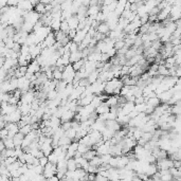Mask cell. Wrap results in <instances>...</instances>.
Masks as SVG:
<instances>
[{
  "mask_svg": "<svg viewBox=\"0 0 181 181\" xmlns=\"http://www.w3.org/2000/svg\"><path fill=\"white\" fill-rule=\"evenodd\" d=\"M75 73L76 72L73 70V68H72V65L66 66L65 69H64V71H63V79H62V81L66 82L67 84H71L74 79Z\"/></svg>",
  "mask_w": 181,
  "mask_h": 181,
  "instance_id": "1",
  "label": "cell"
},
{
  "mask_svg": "<svg viewBox=\"0 0 181 181\" xmlns=\"http://www.w3.org/2000/svg\"><path fill=\"white\" fill-rule=\"evenodd\" d=\"M3 117V121L5 123H15L17 124L20 121L21 119V113L19 111V109L15 110L14 112H12L11 114H8V116H2Z\"/></svg>",
  "mask_w": 181,
  "mask_h": 181,
  "instance_id": "2",
  "label": "cell"
},
{
  "mask_svg": "<svg viewBox=\"0 0 181 181\" xmlns=\"http://www.w3.org/2000/svg\"><path fill=\"white\" fill-rule=\"evenodd\" d=\"M24 20L26 21V22H29V24H35L37 21L40 19V15L39 14H37L35 11H30V12H26V14L24 15Z\"/></svg>",
  "mask_w": 181,
  "mask_h": 181,
  "instance_id": "3",
  "label": "cell"
},
{
  "mask_svg": "<svg viewBox=\"0 0 181 181\" xmlns=\"http://www.w3.org/2000/svg\"><path fill=\"white\" fill-rule=\"evenodd\" d=\"M158 171H166L170 168L173 167V160L172 159H162V160H158L157 161V165H156Z\"/></svg>",
  "mask_w": 181,
  "mask_h": 181,
  "instance_id": "4",
  "label": "cell"
},
{
  "mask_svg": "<svg viewBox=\"0 0 181 181\" xmlns=\"http://www.w3.org/2000/svg\"><path fill=\"white\" fill-rule=\"evenodd\" d=\"M35 35H36L37 39H38V41L39 42H42L44 40L46 39V37L48 36V35L51 33V28L50 26H42V28H40L39 30H37L36 32H34Z\"/></svg>",
  "mask_w": 181,
  "mask_h": 181,
  "instance_id": "5",
  "label": "cell"
},
{
  "mask_svg": "<svg viewBox=\"0 0 181 181\" xmlns=\"http://www.w3.org/2000/svg\"><path fill=\"white\" fill-rule=\"evenodd\" d=\"M55 174H56V165L51 164V163L48 162L47 165L44 167V172H42V176H44V178L48 179L52 176H55Z\"/></svg>",
  "mask_w": 181,
  "mask_h": 181,
  "instance_id": "6",
  "label": "cell"
},
{
  "mask_svg": "<svg viewBox=\"0 0 181 181\" xmlns=\"http://www.w3.org/2000/svg\"><path fill=\"white\" fill-rule=\"evenodd\" d=\"M35 99H36V97H35L34 92L32 91V90H29V91L21 93L20 102L22 103V104H31Z\"/></svg>",
  "mask_w": 181,
  "mask_h": 181,
  "instance_id": "7",
  "label": "cell"
},
{
  "mask_svg": "<svg viewBox=\"0 0 181 181\" xmlns=\"http://www.w3.org/2000/svg\"><path fill=\"white\" fill-rule=\"evenodd\" d=\"M18 65L17 59H13V58H4V63H3L2 68L4 70L9 71L11 69H16V66Z\"/></svg>",
  "mask_w": 181,
  "mask_h": 181,
  "instance_id": "8",
  "label": "cell"
},
{
  "mask_svg": "<svg viewBox=\"0 0 181 181\" xmlns=\"http://www.w3.org/2000/svg\"><path fill=\"white\" fill-rule=\"evenodd\" d=\"M105 128H106L105 122H104V121L99 120L97 118V120H95V122L92 124V126H91V130L99 131V132H101V134L104 131V129Z\"/></svg>",
  "mask_w": 181,
  "mask_h": 181,
  "instance_id": "9",
  "label": "cell"
},
{
  "mask_svg": "<svg viewBox=\"0 0 181 181\" xmlns=\"http://www.w3.org/2000/svg\"><path fill=\"white\" fill-rule=\"evenodd\" d=\"M129 162V159L127 156H119V157H117V167L116 168H124L127 164H128Z\"/></svg>",
  "mask_w": 181,
  "mask_h": 181,
  "instance_id": "10",
  "label": "cell"
},
{
  "mask_svg": "<svg viewBox=\"0 0 181 181\" xmlns=\"http://www.w3.org/2000/svg\"><path fill=\"white\" fill-rule=\"evenodd\" d=\"M172 97H173V91L171 89L167 90V91L162 92L160 94H157V97L159 99V101L163 103H167L172 99Z\"/></svg>",
  "mask_w": 181,
  "mask_h": 181,
  "instance_id": "11",
  "label": "cell"
},
{
  "mask_svg": "<svg viewBox=\"0 0 181 181\" xmlns=\"http://www.w3.org/2000/svg\"><path fill=\"white\" fill-rule=\"evenodd\" d=\"M40 52H41V48L39 47V45H33L29 47V53L32 58H36L37 56H39Z\"/></svg>",
  "mask_w": 181,
  "mask_h": 181,
  "instance_id": "12",
  "label": "cell"
},
{
  "mask_svg": "<svg viewBox=\"0 0 181 181\" xmlns=\"http://www.w3.org/2000/svg\"><path fill=\"white\" fill-rule=\"evenodd\" d=\"M16 8L18 9V10L22 11V12H30V11H32L33 6H32L30 1H20V2H18Z\"/></svg>",
  "mask_w": 181,
  "mask_h": 181,
  "instance_id": "13",
  "label": "cell"
},
{
  "mask_svg": "<svg viewBox=\"0 0 181 181\" xmlns=\"http://www.w3.org/2000/svg\"><path fill=\"white\" fill-rule=\"evenodd\" d=\"M40 71V66L37 64L36 60H33L28 65V72L26 73H31V74H35L37 72Z\"/></svg>",
  "mask_w": 181,
  "mask_h": 181,
  "instance_id": "14",
  "label": "cell"
},
{
  "mask_svg": "<svg viewBox=\"0 0 181 181\" xmlns=\"http://www.w3.org/2000/svg\"><path fill=\"white\" fill-rule=\"evenodd\" d=\"M95 31H97V33H100V34H102V35L105 36L106 34H108V33L110 32V30H109V28H108V26H107L106 22H100V24H97Z\"/></svg>",
  "mask_w": 181,
  "mask_h": 181,
  "instance_id": "15",
  "label": "cell"
},
{
  "mask_svg": "<svg viewBox=\"0 0 181 181\" xmlns=\"http://www.w3.org/2000/svg\"><path fill=\"white\" fill-rule=\"evenodd\" d=\"M109 110H110V108H109V106L106 104V103L103 102L102 104H101L99 107L95 108L94 112L97 113V114H99V116H101V114H104V113H107L109 112Z\"/></svg>",
  "mask_w": 181,
  "mask_h": 181,
  "instance_id": "16",
  "label": "cell"
},
{
  "mask_svg": "<svg viewBox=\"0 0 181 181\" xmlns=\"http://www.w3.org/2000/svg\"><path fill=\"white\" fill-rule=\"evenodd\" d=\"M74 112L71 110H66L65 112L63 113V116L60 117V122H63V123H65V122H71V120L72 119H74Z\"/></svg>",
  "mask_w": 181,
  "mask_h": 181,
  "instance_id": "17",
  "label": "cell"
},
{
  "mask_svg": "<svg viewBox=\"0 0 181 181\" xmlns=\"http://www.w3.org/2000/svg\"><path fill=\"white\" fill-rule=\"evenodd\" d=\"M67 24H68L69 29L70 30H76L77 29V26H79V21L76 16H72V17H70V18L67 20Z\"/></svg>",
  "mask_w": 181,
  "mask_h": 181,
  "instance_id": "18",
  "label": "cell"
},
{
  "mask_svg": "<svg viewBox=\"0 0 181 181\" xmlns=\"http://www.w3.org/2000/svg\"><path fill=\"white\" fill-rule=\"evenodd\" d=\"M126 2H127V1H125V0H123V1H118V2H117V6H116V9H114V13H116L117 16L120 17V16L122 15V13H123L124 10H125Z\"/></svg>",
  "mask_w": 181,
  "mask_h": 181,
  "instance_id": "19",
  "label": "cell"
},
{
  "mask_svg": "<svg viewBox=\"0 0 181 181\" xmlns=\"http://www.w3.org/2000/svg\"><path fill=\"white\" fill-rule=\"evenodd\" d=\"M81 59H83V56H82V52L81 51H77L75 53H70V57H69V63L73 65L74 63H77Z\"/></svg>",
  "mask_w": 181,
  "mask_h": 181,
  "instance_id": "20",
  "label": "cell"
},
{
  "mask_svg": "<svg viewBox=\"0 0 181 181\" xmlns=\"http://www.w3.org/2000/svg\"><path fill=\"white\" fill-rule=\"evenodd\" d=\"M105 125H106V127H107V128L111 129V130H113V131H116V132L121 129V126L119 125V123L117 122L116 120H114V121H106Z\"/></svg>",
  "mask_w": 181,
  "mask_h": 181,
  "instance_id": "21",
  "label": "cell"
},
{
  "mask_svg": "<svg viewBox=\"0 0 181 181\" xmlns=\"http://www.w3.org/2000/svg\"><path fill=\"white\" fill-rule=\"evenodd\" d=\"M55 42H56L55 37H54V34H53L52 32H51L50 34L46 37V39L44 40V44H45L46 48H51L54 44H55Z\"/></svg>",
  "mask_w": 181,
  "mask_h": 181,
  "instance_id": "22",
  "label": "cell"
},
{
  "mask_svg": "<svg viewBox=\"0 0 181 181\" xmlns=\"http://www.w3.org/2000/svg\"><path fill=\"white\" fill-rule=\"evenodd\" d=\"M24 136L21 134L20 132L16 134L15 136L13 137V143H14V147H21V144H22V141H24Z\"/></svg>",
  "mask_w": 181,
  "mask_h": 181,
  "instance_id": "23",
  "label": "cell"
},
{
  "mask_svg": "<svg viewBox=\"0 0 181 181\" xmlns=\"http://www.w3.org/2000/svg\"><path fill=\"white\" fill-rule=\"evenodd\" d=\"M101 8L100 5H93V6H89V8H87V16H97V13L100 12Z\"/></svg>",
  "mask_w": 181,
  "mask_h": 181,
  "instance_id": "24",
  "label": "cell"
},
{
  "mask_svg": "<svg viewBox=\"0 0 181 181\" xmlns=\"http://www.w3.org/2000/svg\"><path fill=\"white\" fill-rule=\"evenodd\" d=\"M49 121H50V128H52L53 130L57 129L58 127H60V125H62L60 119L55 118V117H51V119Z\"/></svg>",
  "mask_w": 181,
  "mask_h": 181,
  "instance_id": "25",
  "label": "cell"
},
{
  "mask_svg": "<svg viewBox=\"0 0 181 181\" xmlns=\"http://www.w3.org/2000/svg\"><path fill=\"white\" fill-rule=\"evenodd\" d=\"M157 172H158V170H157V167H156L155 164H150V165L146 167V170H145L144 174L147 177H152Z\"/></svg>",
  "mask_w": 181,
  "mask_h": 181,
  "instance_id": "26",
  "label": "cell"
},
{
  "mask_svg": "<svg viewBox=\"0 0 181 181\" xmlns=\"http://www.w3.org/2000/svg\"><path fill=\"white\" fill-rule=\"evenodd\" d=\"M85 36H86V33H85L84 31H76V34L73 38V42L79 45V44L83 41V39L85 38Z\"/></svg>",
  "mask_w": 181,
  "mask_h": 181,
  "instance_id": "27",
  "label": "cell"
},
{
  "mask_svg": "<svg viewBox=\"0 0 181 181\" xmlns=\"http://www.w3.org/2000/svg\"><path fill=\"white\" fill-rule=\"evenodd\" d=\"M145 104H146L147 106H150V107H152V108H156L160 105V101H159V99H158L157 97H152V99H148Z\"/></svg>",
  "mask_w": 181,
  "mask_h": 181,
  "instance_id": "28",
  "label": "cell"
},
{
  "mask_svg": "<svg viewBox=\"0 0 181 181\" xmlns=\"http://www.w3.org/2000/svg\"><path fill=\"white\" fill-rule=\"evenodd\" d=\"M118 97L117 95H114V97H110L107 99V102H106V104H107L108 106H109V108L111 107H116V106L119 105L118 103Z\"/></svg>",
  "mask_w": 181,
  "mask_h": 181,
  "instance_id": "29",
  "label": "cell"
},
{
  "mask_svg": "<svg viewBox=\"0 0 181 181\" xmlns=\"http://www.w3.org/2000/svg\"><path fill=\"white\" fill-rule=\"evenodd\" d=\"M77 168L76 162L74 159H69L67 160V171L68 172H74Z\"/></svg>",
  "mask_w": 181,
  "mask_h": 181,
  "instance_id": "30",
  "label": "cell"
},
{
  "mask_svg": "<svg viewBox=\"0 0 181 181\" xmlns=\"http://www.w3.org/2000/svg\"><path fill=\"white\" fill-rule=\"evenodd\" d=\"M52 79H55V81H62V79H63V72L59 69L56 68V67L52 71Z\"/></svg>",
  "mask_w": 181,
  "mask_h": 181,
  "instance_id": "31",
  "label": "cell"
},
{
  "mask_svg": "<svg viewBox=\"0 0 181 181\" xmlns=\"http://www.w3.org/2000/svg\"><path fill=\"white\" fill-rule=\"evenodd\" d=\"M70 144H71V140L69 139V138H67L65 134L58 140V146H67L68 147Z\"/></svg>",
  "mask_w": 181,
  "mask_h": 181,
  "instance_id": "32",
  "label": "cell"
},
{
  "mask_svg": "<svg viewBox=\"0 0 181 181\" xmlns=\"http://www.w3.org/2000/svg\"><path fill=\"white\" fill-rule=\"evenodd\" d=\"M89 165L95 166V167H100L102 165V161H101L100 156H95L94 158H92L91 160L89 161Z\"/></svg>",
  "mask_w": 181,
  "mask_h": 181,
  "instance_id": "33",
  "label": "cell"
},
{
  "mask_svg": "<svg viewBox=\"0 0 181 181\" xmlns=\"http://www.w3.org/2000/svg\"><path fill=\"white\" fill-rule=\"evenodd\" d=\"M34 11L36 12L37 14H41V15H44V14L46 13V6L44 4H42L41 2H38L36 5L34 6Z\"/></svg>",
  "mask_w": 181,
  "mask_h": 181,
  "instance_id": "34",
  "label": "cell"
},
{
  "mask_svg": "<svg viewBox=\"0 0 181 181\" xmlns=\"http://www.w3.org/2000/svg\"><path fill=\"white\" fill-rule=\"evenodd\" d=\"M2 142H3V145H4V148H6V150H14V148H15V147H14L13 139L6 138V139L2 140Z\"/></svg>",
  "mask_w": 181,
  "mask_h": 181,
  "instance_id": "35",
  "label": "cell"
},
{
  "mask_svg": "<svg viewBox=\"0 0 181 181\" xmlns=\"http://www.w3.org/2000/svg\"><path fill=\"white\" fill-rule=\"evenodd\" d=\"M95 156H97V152H95V150H88L87 152H85L84 155H82V157L85 158L86 160L90 161L92 158H94Z\"/></svg>",
  "mask_w": 181,
  "mask_h": 181,
  "instance_id": "36",
  "label": "cell"
},
{
  "mask_svg": "<svg viewBox=\"0 0 181 181\" xmlns=\"http://www.w3.org/2000/svg\"><path fill=\"white\" fill-rule=\"evenodd\" d=\"M65 136L67 137V138H69V139L72 141V140L75 139V136H76V130L73 128H70L68 129V130L65 131Z\"/></svg>",
  "mask_w": 181,
  "mask_h": 181,
  "instance_id": "37",
  "label": "cell"
},
{
  "mask_svg": "<svg viewBox=\"0 0 181 181\" xmlns=\"http://www.w3.org/2000/svg\"><path fill=\"white\" fill-rule=\"evenodd\" d=\"M31 131H32V128H31V125H30V124H28V125L19 128V132H20L21 134H24V136H26V134H30Z\"/></svg>",
  "mask_w": 181,
  "mask_h": 181,
  "instance_id": "38",
  "label": "cell"
},
{
  "mask_svg": "<svg viewBox=\"0 0 181 181\" xmlns=\"http://www.w3.org/2000/svg\"><path fill=\"white\" fill-rule=\"evenodd\" d=\"M145 109H146V104L143 103V104H137L134 105V111H137L138 113H141V112H145Z\"/></svg>",
  "mask_w": 181,
  "mask_h": 181,
  "instance_id": "39",
  "label": "cell"
},
{
  "mask_svg": "<svg viewBox=\"0 0 181 181\" xmlns=\"http://www.w3.org/2000/svg\"><path fill=\"white\" fill-rule=\"evenodd\" d=\"M88 150H90L89 146H87V145H84V144H79V147H77V152H79V154L84 155L85 152H87Z\"/></svg>",
  "mask_w": 181,
  "mask_h": 181,
  "instance_id": "40",
  "label": "cell"
},
{
  "mask_svg": "<svg viewBox=\"0 0 181 181\" xmlns=\"http://www.w3.org/2000/svg\"><path fill=\"white\" fill-rule=\"evenodd\" d=\"M136 47H134V49H128L127 50V52L125 53V55H124V57L126 58V59H130L131 57H134V55H137L136 54Z\"/></svg>",
  "mask_w": 181,
  "mask_h": 181,
  "instance_id": "41",
  "label": "cell"
},
{
  "mask_svg": "<svg viewBox=\"0 0 181 181\" xmlns=\"http://www.w3.org/2000/svg\"><path fill=\"white\" fill-rule=\"evenodd\" d=\"M69 26H68V24H67V21L66 20H64V21H62L60 22V28H59V31H62L63 33H65V34H67L69 32Z\"/></svg>",
  "mask_w": 181,
  "mask_h": 181,
  "instance_id": "42",
  "label": "cell"
},
{
  "mask_svg": "<svg viewBox=\"0 0 181 181\" xmlns=\"http://www.w3.org/2000/svg\"><path fill=\"white\" fill-rule=\"evenodd\" d=\"M124 47H125V42H124V40H116L114 46H113V49H114L116 51H119Z\"/></svg>",
  "mask_w": 181,
  "mask_h": 181,
  "instance_id": "43",
  "label": "cell"
},
{
  "mask_svg": "<svg viewBox=\"0 0 181 181\" xmlns=\"http://www.w3.org/2000/svg\"><path fill=\"white\" fill-rule=\"evenodd\" d=\"M71 5H72V1H65V2L60 3V11L70 10Z\"/></svg>",
  "mask_w": 181,
  "mask_h": 181,
  "instance_id": "44",
  "label": "cell"
},
{
  "mask_svg": "<svg viewBox=\"0 0 181 181\" xmlns=\"http://www.w3.org/2000/svg\"><path fill=\"white\" fill-rule=\"evenodd\" d=\"M77 51H79V45L73 41H70V45H69V52L75 53V52H77Z\"/></svg>",
  "mask_w": 181,
  "mask_h": 181,
  "instance_id": "45",
  "label": "cell"
},
{
  "mask_svg": "<svg viewBox=\"0 0 181 181\" xmlns=\"http://www.w3.org/2000/svg\"><path fill=\"white\" fill-rule=\"evenodd\" d=\"M57 91L56 90H52V91H49L47 93V99L49 101H53V100H55L56 97H57Z\"/></svg>",
  "mask_w": 181,
  "mask_h": 181,
  "instance_id": "46",
  "label": "cell"
},
{
  "mask_svg": "<svg viewBox=\"0 0 181 181\" xmlns=\"http://www.w3.org/2000/svg\"><path fill=\"white\" fill-rule=\"evenodd\" d=\"M128 72H129V67L128 66H123V67H121V70H120V76H125V75H128Z\"/></svg>",
  "mask_w": 181,
  "mask_h": 181,
  "instance_id": "47",
  "label": "cell"
},
{
  "mask_svg": "<svg viewBox=\"0 0 181 181\" xmlns=\"http://www.w3.org/2000/svg\"><path fill=\"white\" fill-rule=\"evenodd\" d=\"M150 47H152V49H155L156 51H158L161 47H162V44H161L160 40L158 39V40H155V41H152V46H150Z\"/></svg>",
  "mask_w": 181,
  "mask_h": 181,
  "instance_id": "48",
  "label": "cell"
},
{
  "mask_svg": "<svg viewBox=\"0 0 181 181\" xmlns=\"http://www.w3.org/2000/svg\"><path fill=\"white\" fill-rule=\"evenodd\" d=\"M86 173H88V174H94V175H97V167H95V166H92V165H89V166H88V168L86 170Z\"/></svg>",
  "mask_w": 181,
  "mask_h": 181,
  "instance_id": "49",
  "label": "cell"
},
{
  "mask_svg": "<svg viewBox=\"0 0 181 181\" xmlns=\"http://www.w3.org/2000/svg\"><path fill=\"white\" fill-rule=\"evenodd\" d=\"M38 162H39V165H40V166L45 167V166L48 164V158L44 156V157H41L40 159H38Z\"/></svg>",
  "mask_w": 181,
  "mask_h": 181,
  "instance_id": "50",
  "label": "cell"
},
{
  "mask_svg": "<svg viewBox=\"0 0 181 181\" xmlns=\"http://www.w3.org/2000/svg\"><path fill=\"white\" fill-rule=\"evenodd\" d=\"M88 85H89V83H88L87 79H79V82L77 83V86H79V87H87Z\"/></svg>",
  "mask_w": 181,
  "mask_h": 181,
  "instance_id": "51",
  "label": "cell"
},
{
  "mask_svg": "<svg viewBox=\"0 0 181 181\" xmlns=\"http://www.w3.org/2000/svg\"><path fill=\"white\" fill-rule=\"evenodd\" d=\"M105 54H106V55H107L109 58H110V57H112V58H113V56H114V55H116V54H117V51L114 50V49H113V48H112V49H110V50H108L107 52L105 53Z\"/></svg>",
  "mask_w": 181,
  "mask_h": 181,
  "instance_id": "52",
  "label": "cell"
},
{
  "mask_svg": "<svg viewBox=\"0 0 181 181\" xmlns=\"http://www.w3.org/2000/svg\"><path fill=\"white\" fill-rule=\"evenodd\" d=\"M143 103H145V99L143 97V95H142V97H136V100H134V105H137V104H143Z\"/></svg>",
  "mask_w": 181,
  "mask_h": 181,
  "instance_id": "53",
  "label": "cell"
},
{
  "mask_svg": "<svg viewBox=\"0 0 181 181\" xmlns=\"http://www.w3.org/2000/svg\"><path fill=\"white\" fill-rule=\"evenodd\" d=\"M62 128H63L64 131L70 129L71 128V122H65V123H63L62 124Z\"/></svg>",
  "mask_w": 181,
  "mask_h": 181,
  "instance_id": "54",
  "label": "cell"
},
{
  "mask_svg": "<svg viewBox=\"0 0 181 181\" xmlns=\"http://www.w3.org/2000/svg\"><path fill=\"white\" fill-rule=\"evenodd\" d=\"M94 181H109L107 178H105V177L101 176V175H99V174H97L95 175V180Z\"/></svg>",
  "mask_w": 181,
  "mask_h": 181,
  "instance_id": "55",
  "label": "cell"
},
{
  "mask_svg": "<svg viewBox=\"0 0 181 181\" xmlns=\"http://www.w3.org/2000/svg\"><path fill=\"white\" fill-rule=\"evenodd\" d=\"M138 114H139V113L137 112V111H134H134H131V112L128 114V118H129V120H130V119H134L137 116H138Z\"/></svg>",
  "mask_w": 181,
  "mask_h": 181,
  "instance_id": "56",
  "label": "cell"
},
{
  "mask_svg": "<svg viewBox=\"0 0 181 181\" xmlns=\"http://www.w3.org/2000/svg\"><path fill=\"white\" fill-rule=\"evenodd\" d=\"M47 181H59V179L56 176H52V177H50V178H48Z\"/></svg>",
  "mask_w": 181,
  "mask_h": 181,
  "instance_id": "57",
  "label": "cell"
},
{
  "mask_svg": "<svg viewBox=\"0 0 181 181\" xmlns=\"http://www.w3.org/2000/svg\"><path fill=\"white\" fill-rule=\"evenodd\" d=\"M3 63H4V57L0 55V68H1V67L3 66Z\"/></svg>",
  "mask_w": 181,
  "mask_h": 181,
  "instance_id": "58",
  "label": "cell"
},
{
  "mask_svg": "<svg viewBox=\"0 0 181 181\" xmlns=\"http://www.w3.org/2000/svg\"><path fill=\"white\" fill-rule=\"evenodd\" d=\"M4 81H5V77H4V76L0 75V84H2V83H3Z\"/></svg>",
  "mask_w": 181,
  "mask_h": 181,
  "instance_id": "59",
  "label": "cell"
}]
</instances>
